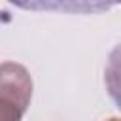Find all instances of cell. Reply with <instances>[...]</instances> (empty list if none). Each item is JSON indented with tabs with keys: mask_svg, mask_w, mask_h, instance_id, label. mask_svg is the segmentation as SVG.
<instances>
[{
	"mask_svg": "<svg viewBox=\"0 0 121 121\" xmlns=\"http://www.w3.org/2000/svg\"><path fill=\"white\" fill-rule=\"evenodd\" d=\"M9 4L28 11L60 13H102L121 4V0H9Z\"/></svg>",
	"mask_w": 121,
	"mask_h": 121,
	"instance_id": "cell-2",
	"label": "cell"
},
{
	"mask_svg": "<svg viewBox=\"0 0 121 121\" xmlns=\"http://www.w3.org/2000/svg\"><path fill=\"white\" fill-rule=\"evenodd\" d=\"M23 110L17 108L15 104L0 98V121H21L23 117Z\"/></svg>",
	"mask_w": 121,
	"mask_h": 121,
	"instance_id": "cell-4",
	"label": "cell"
},
{
	"mask_svg": "<svg viewBox=\"0 0 121 121\" xmlns=\"http://www.w3.org/2000/svg\"><path fill=\"white\" fill-rule=\"evenodd\" d=\"M0 98L26 112L32 98V78L25 66L9 60L0 64Z\"/></svg>",
	"mask_w": 121,
	"mask_h": 121,
	"instance_id": "cell-1",
	"label": "cell"
},
{
	"mask_svg": "<svg viewBox=\"0 0 121 121\" xmlns=\"http://www.w3.org/2000/svg\"><path fill=\"white\" fill-rule=\"evenodd\" d=\"M104 81L108 95L115 102V106L121 110V43L115 45L108 57L106 70H104Z\"/></svg>",
	"mask_w": 121,
	"mask_h": 121,
	"instance_id": "cell-3",
	"label": "cell"
},
{
	"mask_svg": "<svg viewBox=\"0 0 121 121\" xmlns=\"http://www.w3.org/2000/svg\"><path fill=\"white\" fill-rule=\"evenodd\" d=\"M106 121H121V119H117V117H110V119H106Z\"/></svg>",
	"mask_w": 121,
	"mask_h": 121,
	"instance_id": "cell-5",
	"label": "cell"
}]
</instances>
